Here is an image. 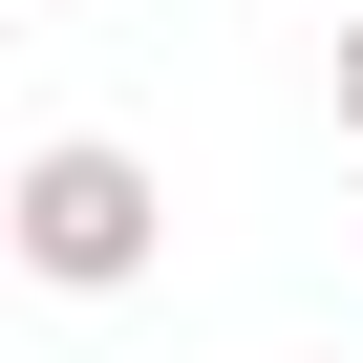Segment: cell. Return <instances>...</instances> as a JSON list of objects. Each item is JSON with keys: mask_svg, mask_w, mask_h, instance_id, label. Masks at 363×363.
I'll list each match as a JSON object with an SVG mask.
<instances>
[{"mask_svg": "<svg viewBox=\"0 0 363 363\" xmlns=\"http://www.w3.org/2000/svg\"><path fill=\"white\" fill-rule=\"evenodd\" d=\"M342 128H363V22H342Z\"/></svg>", "mask_w": 363, "mask_h": 363, "instance_id": "obj_2", "label": "cell"}, {"mask_svg": "<svg viewBox=\"0 0 363 363\" xmlns=\"http://www.w3.org/2000/svg\"><path fill=\"white\" fill-rule=\"evenodd\" d=\"M342 22H363V0H342Z\"/></svg>", "mask_w": 363, "mask_h": 363, "instance_id": "obj_3", "label": "cell"}, {"mask_svg": "<svg viewBox=\"0 0 363 363\" xmlns=\"http://www.w3.org/2000/svg\"><path fill=\"white\" fill-rule=\"evenodd\" d=\"M150 235H171L150 150H107V128H43V150H22V278H65V299H128V278H150Z\"/></svg>", "mask_w": 363, "mask_h": 363, "instance_id": "obj_1", "label": "cell"}]
</instances>
